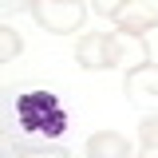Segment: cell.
I'll return each mask as SVG.
<instances>
[{
	"label": "cell",
	"mask_w": 158,
	"mask_h": 158,
	"mask_svg": "<svg viewBox=\"0 0 158 158\" xmlns=\"http://www.w3.org/2000/svg\"><path fill=\"white\" fill-rule=\"evenodd\" d=\"M115 28L123 36H146V32H154L158 28V16L150 4H142V0H123V8H118L115 16Z\"/></svg>",
	"instance_id": "277c9868"
},
{
	"label": "cell",
	"mask_w": 158,
	"mask_h": 158,
	"mask_svg": "<svg viewBox=\"0 0 158 158\" xmlns=\"http://www.w3.org/2000/svg\"><path fill=\"white\" fill-rule=\"evenodd\" d=\"M16 115H20V127L28 135L59 138L67 131V111L59 107V99L52 91H24L16 99Z\"/></svg>",
	"instance_id": "6da1fadb"
},
{
	"label": "cell",
	"mask_w": 158,
	"mask_h": 158,
	"mask_svg": "<svg viewBox=\"0 0 158 158\" xmlns=\"http://www.w3.org/2000/svg\"><path fill=\"white\" fill-rule=\"evenodd\" d=\"M20 158H67V150L56 146V142H24Z\"/></svg>",
	"instance_id": "9c48e42d"
},
{
	"label": "cell",
	"mask_w": 158,
	"mask_h": 158,
	"mask_svg": "<svg viewBox=\"0 0 158 158\" xmlns=\"http://www.w3.org/2000/svg\"><path fill=\"white\" fill-rule=\"evenodd\" d=\"M75 59L87 71H107V67H115L123 59V40L111 36V32H87L75 44Z\"/></svg>",
	"instance_id": "3957f363"
},
{
	"label": "cell",
	"mask_w": 158,
	"mask_h": 158,
	"mask_svg": "<svg viewBox=\"0 0 158 158\" xmlns=\"http://www.w3.org/2000/svg\"><path fill=\"white\" fill-rule=\"evenodd\" d=\"M20 52H24L20 32H16V28H8V24H0V63H12Z\"/></svg>",
	"instance_id": "ba28073f"
},
{
	"label": "cell",
	"mask_w": 158,
	"mask_h": 158,
	"mask_svg": "<svg viewBox=\"0 0 158 158\" xmlns=\"http://www.w3.org/2000/svg\"><path fill=\"white\" fill-rule=\"evenodd\" d=\"M91 8H95V16H115L123 8V0H91Z\"/></svg>",
	"instance_id": "30bf717a"
},
{
	"label": "cell",
	"mask_w": 158,
	"mask_h": 158,
	"mask_svg": "<svg viewBox=\"0 0 158 158\" xmlns=\"http://www.w3.org/2000/svg\"><path fill=\"white\" fill-rule=\"evenodd\" d=\"M32 16L40 28H48L56 36H71L83 28L87 8H83V0H32Z\"/></svg>",
	"instance_id": "7a4b0ae2"
},
{
	"label": "cell",
	"mask_w": 158,
	"mask_h": 158,
	"mask_svg": "<svg viewBox=\"0 0 158 158\" xmlns=\"http://www.w3.org/2000/svg\"><path fill=\"white\" fill-rule=\"evenodd\" d=\"M127 99L131 103H154L158 99V63H138L127 75Z\"/></svg>",
	"instance_id": "5b68a950"
},
{
	"label": "cell",
	"mask_w": 158,
	"mask_h": 158,
	"mask_svg": "<svg viewBox=\"0 0 158 158\" xmlns=\"http://www.w3.org/2000/svg\"><path fill=\"white\" fill-rule=\"evenodd\" d=\"M138 158H158V115L142 118L138 127Z\"/></svg>",
	"instance_id": "52a82bcc"
},
{
	"label": "cell",
	"mask_w": 158,
	"mask_h": 158,
	"mask_svg": "<svg viewBox=\"0 0 158 158\" xmlns=\"http://www.w3.org/2000/svg\"><path fill=\"white\" fill-rule=\"evenodd\" d=\"M127 154H131V142L118 131H95L87 138V158H127Z\"/></svg>",
	"instance_id": "8992f818"
}]
</instances>
